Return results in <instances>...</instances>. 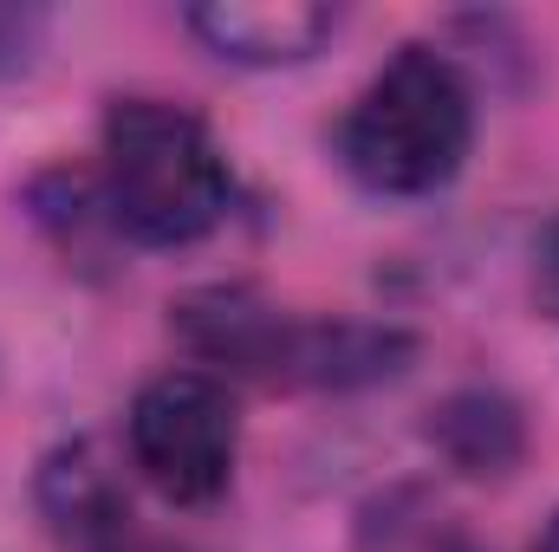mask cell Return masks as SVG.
I'll list each match as a JSON object with an SVG mask.
<instances>
[{
    "label": "cell",
    "mask_w": 559,
    "mask_h": 552,
    "mask_svg": "<svg viewBox=\"0 0 559 552\" xmlns=\"http://www.w3.org/2000/svg\"><path fill=\"white\" fill-rule=\"evenodd\" d=\"M46 46V13L39 7H0V79L26 72Z\"/></svg>",
    "instance_id": "8"
},
{
    "label": "cell",
    "mask_w": 559,
    "mask_h": 552,
    "mask_svg": "<svg viewBox=\"0 0 559 552\" xmlns=\"http://www.w3.org/2000/svg\"><path fill=\"white\" fill-rule=\"evenodd\" d=\"M534 552H559V514H554V527L540 533V547H534Z\"/></svg>",
    "instance_id": "10"
},
{
    "label": "cell",
    "mask_w": 559,
    "mask_h": 552,
    "mask_svg": "<svg viewBox=\"0 0 559 552\" xmlns=\"http://www.w3.org/2000/svg\"><path fill=\"white\" fill-rule=\"evenodd\" d=\"M105 208L143 248H189L228 215V163L169 98H118L105 118Z\"/></svg>",
    "instance_id": "1"
},
{
    "label": "cell",
    "mask_w": 559,
    "mask_h": 552,
    "mask_svg": "<svg viewBox=\"0 0 559 552\" xmlns=\"http://www.w3.org/2000/svg\"><path fill=\"white\" fill-rule=\"evenodd\" d=\"M176 338L209 358L228 364L241 377H274V384H378L411 358L404 332L384 325H299L274 312L267 299L241 292V286H215L176 305Z\"/></svg>",
    "instance_id": "3"
},
{
    "label": "cell",
    "mask_w": 559,
    "mask_h": 552,
    "mask_svg": "<svg viewBox=\"0 0 559 552\" xmlns=\"http://www.w3.org/2000/svg\"><path fill=\"white\" fill-rule=\"evenodd\" d=\"M241 448V416L222 377L209 371H163L131 404V461L176 507H209Z\"/></svg>",
    "instance_id": "4"
},
{
    "label": "cell",
    "mask_w": 559,
    "mask_h": 552,
    "mask_svg": "<svg viewBox=\"0 0 559 552\" xmlns=\"http://www.w3.org/2000/svg\"><path fill=\"white\" fill-rule=\"evenodd\" d=\"M85 552H189V547H176V540H156V533H143L138 520L124 514L118 527H105V533H98V540H92Z\"/></svg>",
    "instance_id": "9"
},
{
    "label": "cell",
    "mask_w": 559,
    "mask_h": 552,
    "mask_svg": "<svg viewBox=\"0 0 559 552\" xmlns=\"http://www.w3.org/2000/svg\"><path fill=\"white\" fill-rule=\"evenodd\" d=\"M475 143V98L468 79L429 52L404 46L352 105L338 149L345 169L371 195H436Z\"/></svg>",
    "instance_id": "2"
},
{
    "label": "cell",
    "mask_w": 559,
    "mask_h": 552,
    "mask_svg": "<svg viewBox=\"0 0 559 552\" xmlns=\"http://www.w3.org/2000/svg\"><path fill=\"white\" fill-rule=\"evenodd\" d=\"M338 13L319 0H209L189 7V33L235 65H299L332 39Z\"/></svg>",
    "instance_id": "5"
},
{
    "label": "cell",
    "mask_w": 559,
    "mask_h": 552,
    "mask_svg": "<svg viewBox=\"0 0 559 552\" xmlns=\"http://www.w3.org/2000/svg\"><path fill=\"white\" fill-rule=\"evenodd\" d=\"M429 435H436V448L462 468V475H501V468H514V455H521V422L514 410L501 404V397H488V391H468V397H449L436 422H429Z\"/></svg>",
    "instance_id": "6"
},
{
    "label": "cell",
    "mask_w": 559,
    "mask_h": 552,
    "mask_svg": "<svg viewBox=\"0 0 559 552\" xmlns=\"http://www.w3.org/2000/svg\"><path fill=\"white\" fill-rule=\"evenodd\" d=\"M358 552H436V520H429L423 507L404 520V494H391V501H378V507L365 514Z\"/></svg>",
    "instance_id": "7"
}]
</instances>
